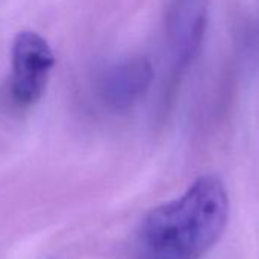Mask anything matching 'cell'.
I'll list each match as a JSON object with an SVG mask.
<instances>
[{
	"label": "cell",
	"instance_id": "cell-4",
	"mask_svg": "<svg viewBox=\"0 0 259 259\" xmlns=\"http://www.w3.org/2000/svg\"><path fill=\"white\" fill-rule=\"evenodd\" d=\"M154 70L144 57L128 58L111 67L102 82L105 102L114 110L132 107L151 85Z\"/></svg>",
	"mask_w": 259,
	"mask_h": 259
},
{
	"label": "cell",
	"instance_id": "cell-1",
	"mask_svg": "<svg viewBox=\"0 0 259 259\" xmlns=\"http://www.w3.org/2000/svg\"><path fill=\"white\" fill-rule=\"evenodd\" d=\"M229 195L217 174L200 176L180 197L150 210L141 242L150 259H201L224 233Z\"/></svg>",
	"mask_w": 259,
	"mask_h": 259
},
{
	"label": "cell",
	"instance_id": "cell-2",
	"mask_svg": "<svg viewBox=\"0 0 259 259\" xmlns=\"http://www.w3.org/2000/svg\"><path fill=\"white\" fill-rule=\"evenodd\" d=\"M13 81L11 92L22 105L37 102L48 84L55 57L48 41L32 32H20L13 43Z\"/></svg>",
	"mask_w": 259,
	"mask_h": 259
},
{
	"label": "cell",
	"instance_id": "cell-3",
	"mask_svg": "<svg viewBox=\"0 0 259 259\" xmlns=\"http://www.w3.org/2000/svg\"><path fill=\"white\" fill-rule=\"evenodd\" d=\"M209 22V0H172L166 28L171 52L179 69L188 67L198 55Z\"/></svg>",
	"mask_w": 259,
	"mask_h": 259
}]
</instances>
